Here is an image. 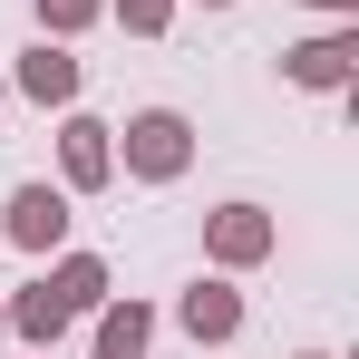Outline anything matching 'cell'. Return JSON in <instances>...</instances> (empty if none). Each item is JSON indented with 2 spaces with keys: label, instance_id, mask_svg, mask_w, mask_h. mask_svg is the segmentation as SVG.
<instances>
[{
  "label": "cell",
  "instance_id": "6da1fadb",
  "mask_svg": "<svg viewBox=\"0 0 359 359\" xmlns=\"http://www.w3.org/2000/svg\"><path fill=\"white\" fill-rule=\"evenodd\" d=\"M117 165H126L136 184H175L184 165H194V126H184L175 107H136L126 136H117Z\"/></svg>",
  "mask_w": 359,
  "mask_h": 359
},
{
  "label": "cell",
  "instance_id": "7a4b0ae2",
  "mask_svg": "<svg viewBox=\"0 0 359 359\" xmlns=\"http://www.w3.org/2000/svg\"><path fill=\"white\" fill-rule=\"evenodd\" d=\"M282 78L292 88H359V20H330V29H311V39H292L282 49Z\"/></svg>",
  "mask_w": 359,
  "mask_h": 359
},
{
  "label": "cell",
  "instance_id": "3957f363",
  "mask_svg": "<svg viewBox=\"0 0 359 359\" xmlns=\"http://www.w3.org/2000/svg\"><path fill=\"white\" fill-rule=\"evenodd\" d=\"M0 233L20 243L29 262H49L68 243V184H10V204H0Z\"/></svg>",
  "mask_w": 359,
  "mask_h": 359
},
{
  "label": "cell",
  "instance_id": "277c9868",
  "mask_svg": "<svg viewBox=\"0 0 359 359\" xmlns=\"http://www.w3.org/2000/svg\"><path fill=\"white\" fill-rule=\"evenodd\" d=\"M272 243H282V224H272L262 204H214V214H204V252H214V272H252V262H272Z\"/></svg>",
  "mask_w": 359,
  "mask_h": 359
},
{
  "label": "cell",
  "instance_id": "5b68a950",
  "mask_svg": "<svg viewBox=\"0 0 359 359\" xmlns=\"http://www.w3.org/2000/svg\"><path fill=\"white\" fill-rule=\"evenodd\" d=\"M59 184L68 194H107L117 184V126H97V117L68 107L59 117Z\"/></svg>",
  "mask_w": 359,
  "mask_h": 359
},
{
  "label": "cell",
  "instance_id": "8992f818",
  "mask_svg": "<svg viewBox=\"0 0 359 359\" xmlns=\"http://www.w3.org/2000/svg\"><path fill=\"white\" fill-rule=\"evenodd\" d=\"M175 330L194 340V350H224V340L243 330V292H233V272H204V282L175 301Z\"/></svg>",
  "mask_w": 359,
  "mask_h": 359
},
{
  "label": "cell",
  "instance_id": "52a82bcc",
  "mask_svg": "<svg viewBox=\"0 0 359 359\" xmlns=\"http://www.w3.org/2000/svg\"><path fill=\"white\" fill-rule=\"evenodd\" d=\"M78 78H88V68L68 59L59 39H39V49L20 59V97H29V107H78Z\"/></svg>",
  "mask_w": 359,
  "mask_h": 359
},
{
  "label": "cell",
  "instance_id": "ba28073f",
  "mask_svg": "<svg viewBox=\"0 0 359 359\" xmlns=\"http://www.w3.org/2000/svg\"><path fill=\"white\" fill-rule=\"evenodd\" d=\"M39 292L59 301L68 320H88V311H97V301L117 292V282H107V262H97V252H59V262H49V282H39Z\"/></svg>",
  "mask_w": 359,
  "mask_h": 359
},
{
  "label": "cell",
  "instance_id": "9c48e42d",
  "mask_svg": "<svg viewBox=\"0 0 359 359\" xmlns=\"http://www.w3.org/2000/svg\"><path fill=\"white\" fill-rule=\"evenodd\" d=\"M88 320H97V359H146V340H156V311H146L136 292H126V301L107 292Z\"/></svg>",
  "mask_w": 359,
  "mask_h": 359
},
{
  "label": "cell",
  "instance_id": "30bf717a",
  "mask_svg": "<svg viewBox=\"0 0 359 359\" xmlns=\"http://www.w3.org/2000/svg\"><path fill=\"white\" fill-rule=\"evenodd\" d=\"M10 330H20L29 350H59V340H68V311L39 292V282H29V292H10Z\"/></svg>",
  "mask_w": 359,
  "mask_h": 359
},
{
  "label": "cell",
  "instance_id": "8fae6325",
  "mask_svg": "<svg viewBox=\"0 0 359 359\" xmlns=\"http://www.w3.org/2000/svg\"><path fill=\"white\" fill-rule=\"evenodd\" d=\"M97 20H107V0H39V39H78Z\"/></svg>",
  "mask_w": 359,
  "mask_h": 359
},
{
  "label": "cell",
  "instance_id": "7c38bea8",
  "mask_svg": "<svg viewBox=\"0 0 359 359\" xmlns=\"http://www.w3.org/2000/svg\"><path fill=\"white\" fill-rule=\"evenodd\" d=\"M107 20H126V39H165L175 29V0H107Z\"/></svg>",
  "mask_w": 359,
  "mask_h": 359
},
{
  "label": "cell",
  "instance_id": "4fadbf2b",
  "mask_svg": "<svg viewBox=\"0 0 359 359\" xmlns=\"http://www.w3.org/2000/svg\"><path fill=\"white\" fill-rule=\"evenodd\" d=\"M301 10H330V20H359V0H301Z\"/></svg>",
  "mask_w": 359,
  "mask_h": 359
},
{
  "label": "cell",
  "instance_id": "5bb4252c",
  "mask_svg": "<svg viewBox=\"0 0 359 359\" xmlns=\"http://www.w3.org/2000/svg\"><path fill=\"white\" fill-rule=\"evenodd\" d=\"M0 340H10V292H0Z\"/></svg>",
  "mask_w": 359,
  "mask_h": 359
},
{
  "label": "cell",
  "instance_id": "9a60e30c",
  "mask_svg": "<svg viewBox=\"0 0 359 359\" xmlns=\"http://www.w3.org/2000/svg\"><path fill=\"white\" fill-rule=\"evenodd\" d=\"M204 10H233V0H204Z\"/></svg>",
  "mask_w": 359,
  "mask_h": 359
},
{
  "label": "cell",
  "instance_id": "2e32d148",
  "mask_svg": "<svg viewBox=\"0 0 359 359\" xmlns=\"http://www.w3.org/2000/svg\"><path fill=\"white\" fill-rule=\"evenodd\" d=\"M20 359H49V350H20Z\"/></svg>",
  "mask_w": 359,
  "mask_h": 359
},
{
  "label": "cell",
  "instance_id": "e0dca14e",
  "mask_svg": "<svg viewBox=\"0 0 359 359\" xmlns=\"http://www.w3.org/2000/svg\"><path fill=\"white\" fill-rule=\"evenodd\" d=\"M301 359H330V350H301Z\"/></svg>",
  "mask_w": 359,
  "mask_h": 359
}]
</instances>
